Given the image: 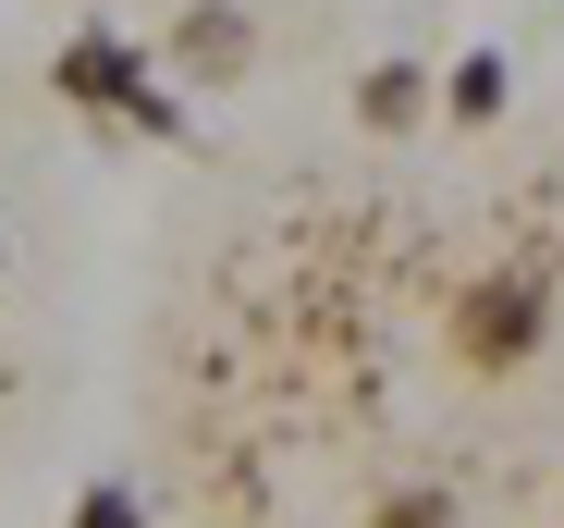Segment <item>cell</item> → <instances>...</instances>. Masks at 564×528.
<instances>
[{
  "mask_svg": "<svg viewBox=\"0 0 564 528\" xmlns=\"http://www.w3.org/2000/svg\"><path fill=\"white\" fill-rule=\"evenodd\" d=\"M442 344H454V369L516 381L540 344H552V283H540V271H479V283L442 308Z\"/></svg>",
  "mask_w": 564,
  "mask_h": 528,
  "instance_id": "obj_1",
  "label": "cell"
},
{
  "mask_svg": "<svg viewBox=\"0 0 564 528\" xmlns=\"http://www.w3.org/2000/svg\"><path fill=\"white\" fill-rule=\"evenodd\" d=\"M50 74H62V99H74V111H123L135 136H172V99L148 86L135 37H74V50H62Z\"/></svg>",
  "mask_w": 564,
  "mask_h": 528,
  "instance_id": "obj_2",
  "label": "cell"
},
{
  "mask_svg": "<svg viewBox=\"0 0 564 528\" xmlns=\"http://www.w3.org/2000/svg\"><path fill=\"white\" fill-rule=\"evenodd\" d=\"M160 50H172V74H184V86H234V74L258 62V25H246V0H184Z\"/></svg>",
  "mask_w": 564,
  "mask_h": 528,
  "instance_id": "obj_3",
  "label": "cell"
},
{
  "mask_svg": "<svg viewBox=\"0 0 564 528\" xmlns=\"http://www.w3.org/2000/svg\"><path fill=\"white\" fill-rule=\"evenodd\" d=\"M503 99H516V62H503V50H466V62L430 86V123H442V136H479V123H503Z\"/></svg>",
  "mask_w": 564,
  "mask_h": 528,
  "instance_id": "obj_4",
  "label": "cell"
},
{
  "mask_svg": "<svg viewBox=\"0 0 564 528\" xmlns=\"http://www.w3.org/2000/svg\"><path fill=\"white\" fill-rule=\"evenodd\" d=\"M356 123H368V136H430V62H405V50L368 62V74H356Z\"/></svg>",
  "mask_w": 564,
  "mask_h": 528,
  "instance_id": "obj_5",
  "label": "cell"
},
{
  "mask_svg": "<svg viewBox=\"0 0 564 528\" xmlns=\"http://www.w3.org/2000/svg\"><path fill=\"white\" fill-rule=\"evenodd\" d=\"M74 528H148V504L123 479H99V492H74Z\"/></svg>",
  "mask_w": 564,
  "mask_h": 528,
  "instance_id": "obj_6",
  "label": "cell"
},
{
  "mask_svg": "<svg viewBox=\"0 0 564 528\" xmlns=\"http://www.w3.org/2000/svg\"><path fill=\"white\" fill-rule=\"evenodd\" d=\"M381 528H454V504L442 492H405V504H381Z\"/></svg>",
  "mask_w": 564,
  "mask_h": 528,
  "instance_id": "obj_7",
  "label": "cell"
},
{
  "mask_svg": "<svg viewBox=\"0 0 564 528\" xmlns=\"http://www.w3.org/2000/svg\"><path fill=\"white\" fill-rule=\"evenodd\" d=\"M0 271H13V234H0Z\"/></svg>",
  "mask_w": 564,
  "mask_h": 528,
  "instance_id": "obj_8",
  "label": "cell"
}]
</instances>
